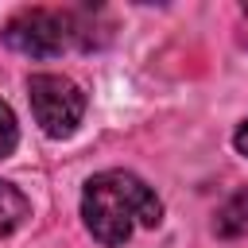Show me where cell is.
I'll use <instances>...</instances> for the list:
<instances>
[{
    "instance_id": "1",
    "label": "cell",
    "mask_w": 248,
    "mask_h": 248,
    "mask_svg": "<svg viewBox=\"0 0 248 248\" xmlns=\"http://www.w3.org/2000/svg\"><path fill=\"white\" fill-rule=\"evenodd\" d=\"M81 221L93 240L120 248L136 229H155L163 221V202L132 170H101L81 190Z\"/></svg>"
},
{
    "instance_id": "2",
    "label": "cell",
    "mask_w": 248,
    "mask_h": 248,
    "mask_svg": "<svg viewBox=\"0 0 248 248\" xmlns=\"http://www.w3.org/2000/svg\"><path fill=\"white\" fill-rule=\"evenodd\" d=\"M89 8H23L8 19L4 43L27 58H54L70 46H97Z\"/></svg>"
},
{
    "instance_id": "3",
    "label": "cell",
    "mask_w": 248,
    "mask_h": 248,
    "mask_svg": "<svg viewBox=\"0 0 248 248\" xmlns=\"http://www.w3.org/2000/svg\"><path fill=\"white\" fill-rule=\"evenodd\" d=\"M27 101H31L39 128L50 140L74 136L81 116H85V93L66 74H31L27 78Z\"/></svg>"
},
{
    "instance_id": "4",
    "label": "cell",
    "mask_w": 248,
    "mask_h": 248,
    "mask_svg": "<svg viewBox=\"0 0 248 248\" xmlns=\"http://www.w3.org/2000/svg\"><path fill=\"white\" fill-rule=\"evenodd\" d=\"M213 232L225 236V240H236V236H248V190H236L213 217Z\"/></svg>"
},
{
    "instance_id": "5",
    "label": "cell",
    "mask_w": 248,
    "mask_h": 248,
    "mask_svg": "<svg viewBox=\"0 0 248 248\" xmlns=\"http://www.w3.org/2000/svg\"><path fill=\"white\" fill-rule=\"evenodd\" d=\"M27 217H31V202L23 198V190H16L12 182L0 178V236L16 232Z\"/></svg>"
},
{
    "instance_id": "6",
    "label": "cell",
    "mask_w": 248,
    "mask_h": 248,
    "mask_svg": "<svg viewBox=\"0 0 248 248\" xmlns=\"http://www.w3.org/2000/svg\"><path fill=\"white\" fill-rule=\"evenodd\" d=\"M19 143V124H16V112L0 101V159H8Z\"/></svg>"
},
{
    "instance_id": "7",
    "label": "cell",
    "mask_w": 248,
    "mask_h": 248,
    "mask_svg": "<svg viewBox=\"0 0 248 248\" xmlns=\"http://www.w3.org/2000/svg\"><path fill=\"white\" fill-rule=\"evenodd\" d=\"M232 143H236V151H240V155H248V120H244V124L236 128V136H232Z\"/></svg>"
},
{
    "instance_id": "8",
    "label": "cell",
    "mask_w": 248,
    "mask_h": 248,
    "mask_svg": "<svg viewBox=\"0 0 248 248\" xmlns=\"http://www.w3.org/2000/svg\"><path fill=\"white\" fill-rule=\"evenodd\" d=\"M244 16H248V4H244Z\"/></svg>"
}]
</instances>
